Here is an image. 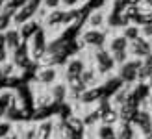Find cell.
<instances>
[{
    "label": "cell",
    "mask_w": 152,
    "mask_h": 139,
    "mask_svg": "<svg viewBox=\"0 0 152 139\" xmlns=\"http://www.w3.org/2000/svg\"><path fill=\"white\" fill-rule=\"evenodd\" d=\"M0 2H2V0H0Z\"/></svg>",
    "instance_id": "1"
}]
</instances>
